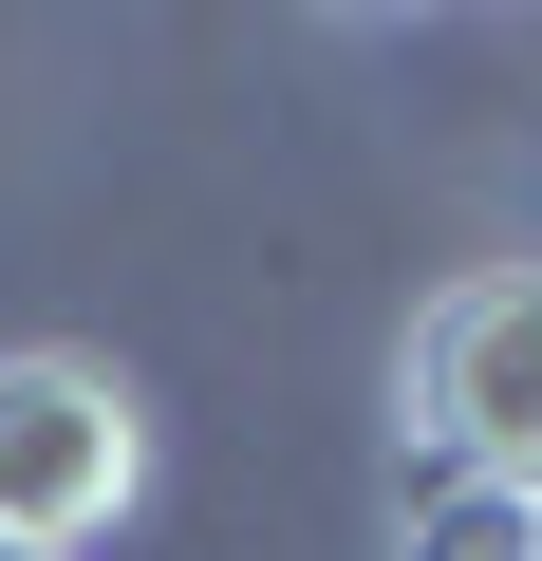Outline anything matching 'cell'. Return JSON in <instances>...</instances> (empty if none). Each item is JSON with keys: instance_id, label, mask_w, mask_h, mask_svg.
<instances>
[{"instance_id": "cell-1", "label": "cell", "mask_w": 542, "mask_h": 561, "mask_svg": "<svg viewBox=\"0 0 542 561\" xmlns=\"http://www.w3.org/2000/svg\"><path fill=\"white\" fill-rule=\"evenodd\" d=\"M393 393H412V449H430L449 486H523V505H542V262L430 280Z\"/></svg>"}, {"instance_id": "cell-2", "label": "cell", "mask_w": 542, "mask_h": 561, "mask_svg": "<svg viewBox=\"0 0 542 561\" xmlns=\"http://www.w3.org/2000/svg\"><path fill=\"white\" fill-rule=\"evenodd\" d=\"M150 505V412H131V375L113 356H0V542H38V561H76V542H113Z\"/></svg>"}, {"instance_id": "cell-3", "label": "cell", "mask_w": 542, "mask_h": 561, "mask_svg": "<svg viewBox=\"0 0 542 561\" xmlns=\"http://www.w3.org/2000/svg\"><path fill=\"white\" fill-rule=\"evenodd\" d=\"M393 561H542V505L523 486H412V524H393Z\"/></svg>"}, {"instance_id": "cell-4", "label": "cell", "mask_w": 542, "mask_h": 561, "mask_svg": "<svg viewBox=\"0 0 542 561\" xmlns=\"http://www.w3.org/2000/svg\"><path fill=\"white\" fill-rule=\"evenodd\" d=\"M0 561H38V542H0Z\"/></svg>"}]
</instances>
